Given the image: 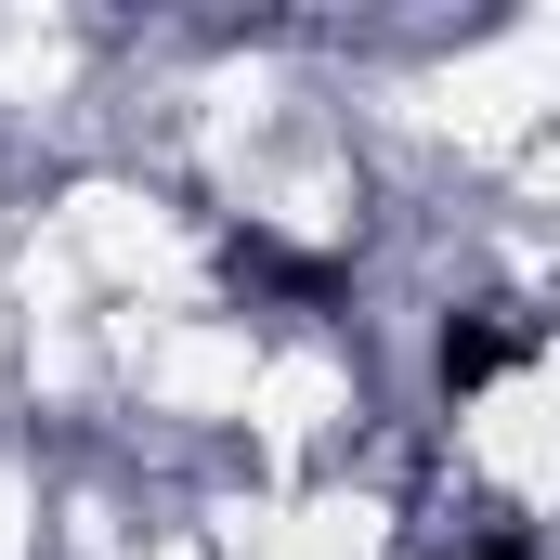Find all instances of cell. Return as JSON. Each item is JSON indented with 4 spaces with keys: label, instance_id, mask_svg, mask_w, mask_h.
<instances>
[{
    "label": "cell",
    "instance_id": "7a4b0ae2",
    "mask_svg": "<svg viewBox=\"0 0 560 560\" xmlns=\"http://www.w3.org/2000/svg\"><path fill=\"white\" fill-rule=\"evenodd\" d=\"M469 560H535V535H495V548H469Z\"/></svg>",
    "mask_w": 560,
    "mask_h": 560
},
{
    "label": "cell",
    "instance_id": "6da1fadb",
    "mask_svg": "<svg viewBox=\"0 0 560 560\" xmlns=\"http://www.w3.org/2000/svg\"><path fill=\"white\" fill-rule=\"evenodd\" d=\"M535 352V326H509V313H469V326H443V392H482L495 365H522Z\"/></svg>",
    "mask_w": 560,
    "mask_h": 560
}]
</instances>
